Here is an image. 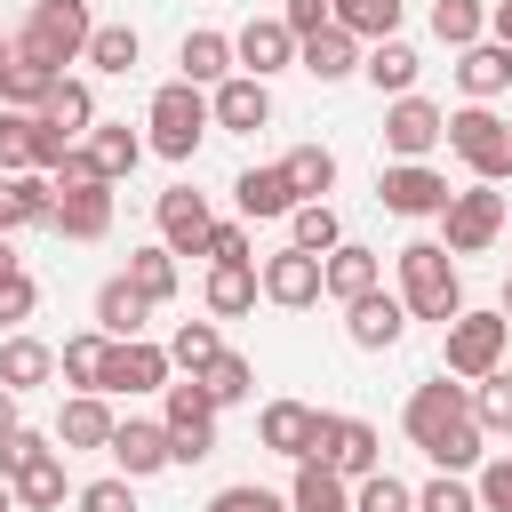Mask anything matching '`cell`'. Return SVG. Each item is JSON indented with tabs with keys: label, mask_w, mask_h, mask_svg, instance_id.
<instances>
[{
	"label": "cell",
	"mask_w": 512,
	"mask_h": 512,
	"mask_svg": "<svg viewBox=\"0 0 512 512\" xmlns=\"http://www.w3.org/2000/svg\"><path fill=\"white\" fill-rule=\"evenodd\" d=\"M288 240H296V248H312V256H328V248L344 240V224H336V208H328V200H296Z\"/></svg>",
	"instance_id": "cell-44"
},
{
	"label": "cell",
	"mask_w": 512,
	"mask_h": 512,
	"mask_svg": "<svg viewBox=\"0 0 512 512\" xmlns=\"http://www.w3.org/2000/svg\"><path fill=\"white\" fill-rule=\"evenodd\" d=\"M0 512H24V504H16V480H0Z\"/></svg>",
	"instance_id": "cell-61"
},
{
	"label": "cell",
	"mask_w": 512,
	"mask_h": 512,
	"mask_svg": "<svg viewBox=\"0 0 512 512\" xmlns=\"http://www.w3.org/2000/svg\"><path fill=\"white\" fill-rule=\"evenodd\" d=\"M208 512H288V496H272V488H256V480H232V488L208 496Z\"/></svg>",
	"instance_id": "cell-53"
},
{
	"label": "cell",
	"mask_w": 512,
	"mask_h": 512,
	"mask_svg": "<svg viewBox=\"0 0 512 512\" xmlns=\"http://www.w3.org/2000/svg\"><path fill=\"white\" fill-rule=\"evenodd\" d=\"M432 40H440V48L488 40V0H432Z\"/></svg>",
	"instance_id": "cell-38"
},
{
	"label": "cell",
	"mask_w": 512,
	"mask_h": 512,
	"mask_svg": "<svg viewBox=\"0 0 512 512\" xmlns=\"http://www.w3.org/2000/svg\"><path fill=\"white\" fill-rule=\"evenodd\" d=\"M128 480H152V472H168L176 464V448H168V424L160 416H120V432H112V448H104Z\"/></svg>",
	"instance_id": "cell-17"
},
{
	"label": "cell",
	"mask_w": 512,
	"mask_h": 512,
	"mask_svg": "<svg viewBox=\"0 0 512 512\" xmlns=\"http://www.w3.org/2000/svg\"><path fill=\"white\" fill-rule=\"evenodd\" d=\"M448 152L472 168V184H504L512 176V120H496L488 104H456L448 112Z\"/></svg>",
	"instance_id": "cell-4"
},
{
	"label": "cell",
	"mask_w": 512,
	"mask_h": 512,
	"mask_svg": "<svg viewBox=\"0 0 512 512\" xmlns=\"http://www.w3.org/2000/svg\"><path fill=\"white\" fill-rule=\"evenodd\" d=\"M416 512H480V488H472L464 472H432V480L416 488Z\"/></svg>",
	"instance_id": "cell-47"
},
{
	"label": "cell",
	"mask_w": 512,
	"mask_h": 512,
	"mask_svg": "<svg viewBox=\"0 0 512 512\" xmlns=\"http://www.w3.org/2000/svg\"><path fill=\"white\" fill-rule=\"evenodd\" d=\"M112 432H120L112 392H72V400L56 408V448H64V456H72V448H112Z\"/></svg>",
	"instance_id": "cell-20"
},
{
	"label": "cell",
	"mask_w": 512,
	"mask_h": 512,
	"mask_svg": "<svg viewBox=\"0 0 512 512\" xmlns=\"http://www.w3.org/2000/svg\"><path fill=\"white\" fill-rule=\"evenodd\" d=\"M320 288H328L336 304H352V296L384 288V256H376V248H360V240H336V248L320 256Z\"/></svg>",
	"instance_id": "cell-22"
},
{
	"label": "cell",
	"mask_w": 512,
	"mask_h": 512,
	"mask_svg": "<svg viewBox=\"0 0 512 512\" xmlns=\"http://www.w3.org/2000/svg\"><path fill=\"white\" fill-rule=\"evenodd\" d=\"M104 352H112V336H104V328H80V336H64L56 376H64L72 392H96V384H104Z\"/></svg>",
	"instance_id": "cell-37"
},
{
	"label": "cell",
	"mask_w": 512,
	"mask_h": 512,
	"mask_svg": "<svg viewBox=\"0 0 512 512\" xmlns=\"http://www.w3.org/2000/svg\"><path fill=\"white\" fill-rule=\"evenodd\" d=\"M432 144H448V112H440L432 96H416V88L392 96V104H384V152H392V160H424Z\"/></svg>",
	"instance_id": "cell-10"
},
{
	"label": "cell",
	"mask_w": 512,
	"mask_h": 512,
	"mask_svg": "<svg viewBox=\"0 0 512 512\" xmlns=\"http://www.w3.org/2000/svg\"><path fill=\"white\" fill-rule=\"evenodd\" d=\"M48 376H56V344L8 328V336H0V384H8V392H40Z\"/></svg>",
	"instance_id": "cell-30"
},
{
	"label": "cell",
	"mask_w": 512,
	"mask_h": 512,
	"mask_svg": "<svg viewBox=\"0 0 512 512\" xmlns=\"http://www.w3.org/2000/svg\"><path fill=\"white\" fill-rule=\"evenodd\" d=\"M152 312H160V304H152L128 272H112V280L96 288V328H104V336H144V320H152Z\"/></svg>",
	"instance_id": "cell-29"
},
{
	"label": "cell",
	"mask_w": 512,
	"mask_h": 512,
	"mask_svg": "<svg viewBox=\"0 0 512 512\" xmlns=\"http://www.w3.org/2000/svg\"><path fill=\"white\" fill-rule=\"evenodd\" d=\"M360 56H368V40H352L344 24H328V32H312V40L296 48V72H312V80H352Z\"/></svg>",
	"instance_id": "cell-27"
},
{
	"label": "cell",
	"mask_w": 512,
	"mask_h": 512,
	"mask_svg": "<svg viewBox=\"0 0 512 512\" xmlns=\"http://www.w3.org/2000/svg\"><path fill=\"white\" fill-rule=\"evenodd\" d=\"M296 32L280 24V16H248L240 32H232V56H240V72H256V80H272V72H288L296 64Z\"/></svg>",
	"instance_id": "cell-18"
},
{
	"label": "cell",
	"mask_w": 512,
	"mask_h": 512,
	"mask_svg": "<svg viewBox=\"0 0 512 512\" xmlns=\"http://www.w3.org/2000/svg\"><path fill=\"white\" fill-rule=\"evenodd\" d=\"M40 120H48V128H64V136H72V144H80V136H88V128H96V88H88V80H72V72H64V80H56V88H48V104H40Z\"/></svg>",
	"instance_id": "cell-36"
},
{
	"label": "cell",
	"mask_w": 512,
	"mask_h": 512,
	"mask_svg": "<svg viewBox=\"0 0 512 512\" xmlns=\"http://www.w3.org/2000/svg\"><path fill=\"white\" fill-rule=\"evenodd\" d=\"M256 440H264L272 456L304 464V456H312V440H320V408H304V400H264V416H256Z\"/></svg>",
	"instance_id": "cell-21"
},
{
	"label": "cell",
	"mask_w": 512,
	"mask_h": 512,
	"mask_svg": "<svg viewBox=\"0 0 512 512\" xmlns=\"http://www.w3.org/2000/svg\"><path fill=\"white\" fill-rule=\"evenodd\" d=\"M400 304H408V320H456L464 312V272H456V256H448V240H408L400 256Z\"/></svg>",
	"instance_id": "cell-2"
},
{
	"label": "cell",
	"mask_w": 512,
	"mask_h": 512,
	"mask_svg": "<svg viewBox=\"0 0 512 512\" xmlns=\"http://www.w3.org/2000/svg\"><path fill=\"white\" fill-rule=\"evenodd\" d=\"M344 336H352L360 352H392V344L408 336V304H400V288H368V296H352V304H344Z\"/></svg>",
	"instance_id": "cell-15"
},
{
	"label": "cell",
	"mask_w": 512,
	"mask_h": 512,
	"mask_svg": "<svg viewBox=\"0 0 512 512\" xmlns=\"http://www.w3.org/2000/svg\"><path fill=\"white\" fill-rule=\"evenodd\" d=\"M128 280H136L152 304H168V296H176V248H168V240H152V248H128Z\"/></svg>",
	"instance_id": "cell-41"
},
{
	"label": "cell",
	"mask_w": 512,
	"mask_h": 512,
	"mask_svg": "<svg viewBox=\"0 0 512 512\" xmlns=\"http://www.w3.org/2000/svg\"><path fill=\"white\" fill-rule=\"evenodd\" d=\"M168 376H176L168 344H152V336H112L104 384H96V392H168Z\"/></svg>",
	"instance_id": "cell-12"
},
{
	"label": "cell",
	"mask_w": 512,
	"mask_h": 512,
	"mask_svg": "<svg viewBox=\"0 0 512 512\" xmlns=\"http://www.w3.org/2000/svg\"><path fill=\"white\" fill-rule=\"evenodd\" d=\"M352 512H416V488L392 472H368V480H352Z\"/></svg>",
	"instance_id": "cell-48"
},
{
	"label": "cell",
	"mask_w": 512,
	"mask_h": 512,
	"mask_svg": "<svg viewBox=\"0 0 512 512\" xmlns=\"http://www.w3.org/2000/svg\"><path fill=\"white\" fill-rule=\"evenodd\" d=\"M248 248H256V240H248V216H240V224H216V232H208V248H200V256H208V264H256V256H248Z\"/></svg>",
	"instance_id": "cell-54"
},
{
	"label": "cell",
	"mask_w": 512,
	"mask_h": 512,
	"mask_svg": "<svg viewBox=\"0 0 512 512\" xmlns=\"http://www.w3.org/2000/svg\"><path fill=\"white\" fill-rule=\"evenodd\" d=\"M176 64H184L176 80H192V88H216V80H232V72H240V56H232V32H208V24H200V32H184Z\"/></svg>",
	"instance_id": "cell-26"
},
{
	"label": "cell",
	"mask_w": 512,
	"mask_h": 512,
	"mask_svg": "<svg viewBox=\"0 0 512 512\" xmlns=\"http://www.w3.org/2000/svg\"><path fill=\"white\" fill-rule=\"evenodd\" d=\"M88 32H96L88 0H32V16H24V32H16V40L48 48L56 64H80V56H88Z\"/></svg>",
	"instance_id": "cell-9"
},
{
	"label": "cell",
	"mask_w": 512,
	"mask_h": 512,
	"mask_svg": "<svg viewBox=\"0 0 512 512\" xmlns=\"http://www.w3.org/2000/svg\"><path fill=\"white\" fill-rule=\"evenodd\" d=\"M136 56H144L136 24H96V32H88V64H96V72H136Z\"/></svg>",
	"instance_id": "cell-43"
},
{
	"label": "cell",
	"mask_w": 512,
	"mask_h": 512,
	"mask_svg": "<svg viewBox=\"0 0 512 512\" xmlns=\"http://www.w3.org/2000/svg\"><path fill=\"white\" fill-rule=\"evenodd\" d=\"M488 40H504V48H512V0H488Z\"/></svg>",
	"instance_id": "cell-57"
},
{
	"label": "cell",
	"mask_w": 512,
	"mask_h": 512,
	"mask_svg": "<svg viewBox=\"0 0 512 512\" xmlns=\"http://www.w3.org/2000/svg\"><path fill=\"white\" fill-rule=\"evenodd\" d=\"M312 456H320L328 472H344V480L384 472V440H376L368 416H328V408H320V440H312Z\"/></svg>",
	"instance_id": "cell-8"
},
{
	"label": "cell",
	"mask_w": 512,
	"mask_h": 512,
	"mask_svg": "<svg viewBox=\"0 0 512 512\" xmlns=\"http://www.w3.org/2000/svg\"><path fill=\"white\" fill-rule=\"evenodd\" d=\"M16 168H32V112L0 104V176H16Z\"/></svg>",
	"instance_id": "cell-49"
},
{
	"label": "cell",
	"mask_w": 512,
	"mask_h": 512,
	"mask_svg": "<svg viewBox=\"0 0 512 512\" xmlns=\"http://www.w3.org/2000/svg\"><path fill=\"white\" fill-rule=\"evenodd\" d=\"M160 424H168L176 464H208V456H216V400H208L200 376H168V392H160Z\"/></svg>",
	"instance_id": "cell-6"
},
{
	"label": "cell",
	"mask_w": 512,
	"mask_h": 512,
	"mask_svg": "<svg viewBox=\"0 0 512 512\" xmlns=\"http://www.w3.org/2000/svg\"><path fill=\"white\" fill-rule=\"evenodd\" d=\"M208 128H216V112H208V88H192V80H168V88H152V104H144V144H152L160 160H192Z\"/></svg>",
	"instance_id": "cell-3"
},
{
	"label": "cell",
	"mask_w": 512,
	"mask_h": 512,
	"mask_svg": "<svg viewBox=\"0 0 512 512\" xmlns=\"http://www.w3.org/2000/svg\"><path fill=\"white\" fill-rule=\"evenodd\" d=\"M480 512H512V448L504 456H480Z\"/></svg>",
	"instance_id": "cell-52"
},
{
	"label": "cell",
	"mask_w": 512,
	"mask_h": 512,
	"mask_svg": "<svg viewBox=\"0 0 512 512\" xmlns=\"http://www.w3.org/2000/svg\"><path fill=\"white\" fill-rule=\"evenodd\" d=\"M64 240H104L112 232V176H80V184H56V216H48Z\"/></svg>",
	"instance_id": "cell-14"
},
{
	"label": "cell",
	"mask_w": 512,
	"mask_h": 512,
	"mask_svg": "<svg viewBox=\"0 0 512 512\" xmlns=\"http://www.w3.org/2000/svg\"><path fill=\"white\" fill-rule=\"evenodd\" d=\"M280 168H288L296 200H328V184H336V152H328V144H296Z\"/></svg>",
	"instance_id": "cell-40"
},
{
	"label": "cell",
	"mask_w": 512,
	"mask_h": 512,
	"mask_svg": "<svg viewBox=\"0 0 512 512\" xmlns=\"http://www.w3.org/2000/svg\"><path fill=\"white\" fill-rule=\"evenodd\" d=\"M0 272H16V232H0Z\"/></svg>",
	"instance_id": "cell-60"
},
{
	"label": "cell",
	"mask_w": 512,
	"mask_h": 512,
	"mask_svg": "<svg viewBox=\"0 0 512 512\" xmlns=\"http://www.w3.org/2000/svg\"><path fill=\"white\" fill-rule=\"evenodd\" d=\"M288 512H352V480L328 472L320 456H304L296 480H288Z\"/></svg>",
	"instance_id": "cell-33"
},
{
	"label": "cell",
	"mask_w": 512,
	"mask_h": 512,
	"mask_svg": "<svg viewBox=\"0 0 512 512\" xmlns=\"http://www.w3.org/2000/svg\"><path fill=\"white\" fill-rule=\"evenodd\" d=\"M208 112H216V128H232V136H256V128H272V80H256V72H232V80H216V88H208Z\"/></svg>",
	"instance_id": "cell-16"
},
{
	"label": "cell",
	"mask_w": 512,
	"mask_h": 512,
	"mask_svg": "<svg viewBox=\"0 0 512 512\" xmlns=\"http://www.w3.org/2000/svg\"><path fill=\"white\" fill-rule=\"evenodd\" d=\"M152 216H160V240H168L176 256H200V248H208V232H216V216H208V192H192V184H168Z\"/></svg>",
	"instance_id": "cell-19"
},
{
	"label": "cell",
	"mask_w": 512,
	"mask_h": 512,
	"mask_svg": "<svg viewBox=\"0 0 512 512\" xmlns=\"http://www.w3.org/2000/svg\"><path fill=\"white\" fill-rule=\"evenodd\" d=\"M360 72H368V88H376V96H408L424 64H416V48H408V40L392 32V40H368V56H360Z\"/></svg>",
	"instance_id": "cell-34"
},
{
	"label": "cell",
	"mask_w": 512,
	"mask_h": 512,
	"mask_svg": "<svg viewBox=\"0 0 512 512\" xmlns=\"http://www.w3.org/2000/svg\"><path fill=\"white\" fill-rule=\"evenodd\" d=\"M472 408H480V432L488 440H512V368H488L472 384Z\"/></svg>",
	"instance_id": "cell-42"
},
{
	"label": "cell",
	"mask_w": 512,
	"mask_h": 512,
	"mask_svg": "<svg viewBox=\"0 0 512 512\" xmlns=\"http://www.w3.org/2000/svg\"><path fill=\"white\" fill-rule=\"evenodd\" d=\"M200 384H208V400H216V408H240V400H256V368H248L240 352H224L216 368H200Z\"/></svg>",
	"instance_id": "cell-46"
},
{
	"label": "cell",
	"mask_w": 512,
	"mask_h": 512,
	"mask_svg": "<svg viewBox=\"0 0 512 512\" xmlns=\"http://www.w3.org/2000/svg\"><path fill=\"white\" fill-rule=\"evenodd\" d=\"M40 448H48V440H40V432H24V424H16V432H8V440H0V480H16V472H24V464H32V456H40Z\"/></svg>",
	"instance_id": "cell-56"
},
{
	"label": "cell",
	"mask_w": 512,
	"mask_h": 512,
	"mask_svg": "<svg viewBox=\"0 0 512 512\" xmlns=\"http://www.w3.org/2000/svg\"><path fill=\"white\" fill-rule=\"evenodd\" d=\"M440 336H448V344H440V368H448V376H464V384H480L488 368H504L512 320H504V312H472V304H464Z\"/></svg>",
	"instance_id": "cell-5"
},
{
	"label": "cell",
	"mask_w": 512,
	"mask_h": 512,
	"mask_svg": "<svg viewBox=\"0 0 512 512\" xmlns=\"http://www.w3.org/2000/svg\"><path fill=\"white\" fill-rule=\"evenodd\" d=\"M64 496H72V480H64V448H40V456L16 472V504H24V512H56Z\"/></svg>",
	"instance_id": "cell-35"
},
{
	"label": "cell",
	"mask_w": 512,
	"mask_h": 512,
	"mask_svg": "<svg viewBox=\"0 0 512 512\" xmlns=\"http://www.w3.org/2000/svg\"><path fill=\"white\" fill-rule=\"evenodd\" d=\"M56 80H64V64H56L48 48H32V40H16V64H8V96H0V104H16V112H40Z\"/></svg>",
	"instance_id": "cell-28"
},
{
	"label": "cell",
	"mask_w": 512,
	"mask_h": 512,
	"mask_svg": "<svg viewBox=\"0 0 512 512\" xmlns=\"http://www.w3.org/2000/svg\"><path fill=\"white\" fill-rule=\"evenodd\" d=\"M496 312H504V320H512V280H504V296H496Z\"/></svg>",
	"instance_id": "cell-62"
},
{
	"label": "cell",
	"mask_w": 512,
	"mask_h": 512,
	"mask_svg": "<svg viewBox=\"0 0 512 512\" xmlns=\"http://www.w3.org/2000/svg\"><path fill=\"white\" fill-rule=\"evenodd\" d=\"M376 200H384L392 216H440V208H448V176H440L432 160H392V168L376 176Z\"/></svg>",
	"instance_id": "cell-13"
},
{
	"label": "cell",
	"mask_w": 512,
	"mask_h": 512,
	"mask_svg": "<svg viewBox=\"0 0 512 512\" xmlns=\"http://www.w3.org/2000/svg\"><path fill=\"white\" fill-rule=\"evenodd\" d=\"M504 232H512V224H504Z\"/></svg>",
	"instance_id": "cell-63"
},
{
	"label": "cell",
	"mask_w": 512,
	"mask_h": 512,
	"mask_svg": "<svg viewBox=\"0 0 512 512\" xmlns=\"http://www.w3.org/2000/svg\"><path fill=\"white\" fill-rule=\"evenodd\" d=\"M256 296H264L256 264H208V288H200L208 320H240V312H256Z\"/></svg>",
	"instance_id": "cell-32"
},
{
	"label": "cell",
	"mask_w": 512,
	"mask_h": 512,
	"mask_svg": "<svg viewBox=\"0 0 512 512\" xmlns=\"http://www.w3.org/2000/svg\"><path fill=\"white\" fill-rule=\"evenodd\" d=\"M256 280H264V304H280V312H312L328 288H320V256L312 248H272L264 264H256Z\"/></svg>",
	"instance_id": "cell-11"
},
{
	"label": "cell",
	"mask_w": 512,
	"mask_h": 512,
	"mask_svg": "<svg viewBox=\"0 0 512 512\" xmlns=\"http://www.w3.org/2000/svg\"><path fill=\"white\" fill-rule=\"evenodd\" d=\"M72 504H80V512H136V480H128V472H104V480H88Z\"/></svg>",
	"instance_id": "cell-51"
},
{
	"label": "cell",
	"mask_w": 512,
	"mask_h": 512,
	"mask_svg": "<svg viewBox=\"0 0 512 512\" xmlns=\"http://www.w3.org/2000/svg\"><path fill=\"white\" fill-rule=\"evenodd\" d=\"M232 200H240L248 224L296 216V184H288V168H240V176H232Z\"/></svg>",
	"instance_id": "cell-25"
},
{
	"label": "cell",
	"mask_w": 512,
	"mask_h": 512,
	"mask_svg": "<svg viewBox=\"0 0 512 512\" xmlns=\"http://www.w3.org/2000/svg\"><path fill=\"white\" fill-rule=\"evenodd\" d=\"M168 360H176L184 376L216 368V360H224V336H216V320H176V336H168Z\"/></svg>",
	"instance_id": "cell-39"
},
{
	"label": "cell",
	"mask_w": 512,
	"mask_h": 512,
	"mask_svg": "<svg viewBox=\"0 0 512 512\" xmlns=\"http://www.w3.org/2000/svg\"><path fill=\"white\" fill-rule=\"evenodd\" d=\"M456 88H464V104L504 96V88H512V48H504V40H472V48H456Z\"/></svg>",
	"instance_id": "cell-24"
},
{
	"label": "cell",
	"mask_w": 512,
	"mask_h": 512,
	"mask_svg": "<svg viewBox=\"0 0 512 512\" xmlns=\"http://www.w3.org/2000/svg\"><path fill=\"white\" fill-rule=\"evenodd\" d=\"M16 400H24V392H8V384H0V440L16 432Z\"/></svg>",
	"instance_id": "cell-58"
},
{
	"label": "cell",
	"mask_w": 512,
	"mask_h": 512,
	"mask_svg": "<svg viewBox=\"0 0 512 512\" xmlns=\"http://www.w3.org/2000/svg\"><path fill=\"white\" fill-rule=\"evenodd\" d=\"M400 424H408V440L440 464V472H472L480 456H488V432H480V408H472V384L464 376H424L416 392H408V408H400Z\"/></svg>",
	"instance_id": "cell-1"
},
{
	"label": "cell",
	"mask_w": 512,
	"mask_h": 512,
	"mask_svg": "<svg viewBox=\"0 0 512 512\" xmlns=\"http://www.w3.org/2000/svg\"><path fill=\"white\" fill-rule=\"evenodd\" d=\"M504 224H512V208H504L496 184H464V192H448V208H440V240H448V256H480Z\"/></svg>",
	"instance_id": "cell-7"
},
{
	"label": "cell",
	"mask_w": 512,
	"mask_h": 512,
	"mask_svg": "<svg viewBox=\"0 0 512 512\" xmlns=\"http://www.w3.org/2000/svg\"><path fill=\"white\" fill-rule=\"evenodd\" d=\"M80 144H88V160H96V176H112V184H120V176H136V160L152 152V144H144V136L128 128V120H96V128H88Z\"/></svg>",
	"instance_id": "cell-31"
},
{
	"label": "cell",
	"mask_w": 512,
	"mask_h": 512,
	"mask_svg": "<svg viewBox=\"0 0 512 512\" xmlns=\"http://www.w3.org/2000/svg\"><path fill=\"white\" fill-rule=\"evenodd\" d=\"M32 312H40V280H32L24 264H16V272H0V328H24Z\"/></svg>",
	"instance_id": "cell-50"
},
{
	"label": "cell",
	"mask_w": 512,
	"mask_h": 512,
	"mask_svg": "<svg viewBox=\"0 0 512 512\" xmlns=\"http://www.w3.org/2000/svg\"><path fill=\"white\" fill-rule=\"evenodd\" d=\"M8 64H16V40L0 32V96H8Z\"/></svg>",
	"instance_id": "cell-59"
},
{
	"label": "cell",
	"mask_w": 512,
	"mask_h": 512,
	"mask_svg": "<svg viewBox=\"0 0 512 512\" xmlns=\"http://www.w3.org/2000/svg\"><path fill=\"white\" fill-rule=\"evenodd\" d=\"M336 24L352 40H392L400 32V0H336Z\"/></svg>",
	"instance_id": "cell-45"
},
{
	"label": "cell",
	"mask_w": 512,
	"mask_h": 512,
	"mask_svg": "<svg viewBox=\"0 0 512 512\" xmlns=\"http://www.w3.org/2000/svg\"><path fill=\"white\" fill-rule=\"evenodd\" d=\"M280 24H288L296 40H312V32H328V24H336V0H288V8H280Z\"/></svg>",
	"instance_id": "cell-55"
},
{
	"label": "cell",
	"mask_w": 512,
	"mask_h": 512,
	"mask_svg": "<svg viewBox=\"0 0 512 512\" xmlns=\"http://www.w3.org/2000/svg\"><path fill=\"white\" fill-rule=\"evenodd\" d=\"M48 216H56V176H48V168H16V176H0V232L48 224Z\"/></svg>",
	"instance_id": "cell-23"
}]
</instances>
